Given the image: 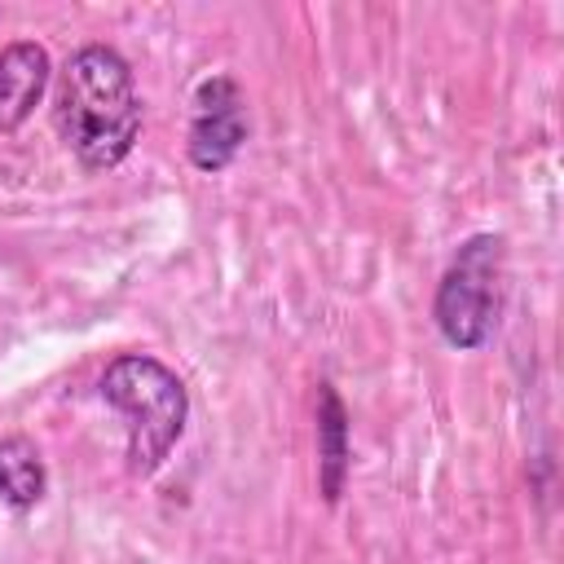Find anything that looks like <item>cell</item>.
Segmentation results:
<instances>
[{
  "label": "cell",
  "mask_w": 564,
  "mask_h": 564,
  "mask_svg": "<svg viewBox=\"0 0 564 564\" xmlns=\"http://www.w3.org/2000/svg\"><path fill=\"white\" fill-rule=\"evenodd\" d=\"M53 119L66 150L88 167H119L141 132V97L132 66L110 44H84L66 57L53 93Z\"/></svg>",
  "instance_id": "1"
},
{
  "label": "cell",
  "mask_w": 564,
  "mask_h": 564,
  "mask_svg": "<svg viewBox=\"0 0 564 564\" xmlns=\"http://www.w3.org/2000/svg\"><path fill=\"white\" fill-rule=\"evenodd\" d=\"M101 401L123 419L128 467L137 476L159 471L189 419L181 375L150 352H123L101 370Z\"/></svg>",
  "instance_id": "2"
},
{
  "label": "cell",
  "mask_w": 564,
  "mask_h": 564,
  "mask_svg": "<svg viewBox=\"0 0 564 564\" xmlns=\"http://www.w3.org/2000/svg\"><path fill=\"white\" fill-rule=\"evenodd\" d=\"M502 295H507V251L498 234H471L454 260L441 273L436 286V330L445 335V344L454 348H480L489 344V335L498 330V313H502Z\"/></svg>",
  "instance_id": "3"
},
{
  "label": "cell",
  "mask_w": 564,
  "mask_h": 564,
  "mask_svg": "<svg viewBox=\"0 0 564 564\" xmlns=\"http://www.w3.org/2000/svg\"><path fill=\"white\" fill-rule=\"evenodd\" d=\"M247 97L234 75H207L189 101L185 154L198 172H225L247 145Z\"/></svg>",
  "instance_id": "4"
},
{
  "label": "cell",
  "mask_w": 564,
  "mask_h": 564,
  "mask_svg": "<svg viewBox=\"0 0 564 564\" xmlns=\"http://www.w3.org/2000/svg\"><path fill=\"white\" fill-rule=\"evenodd\" d=\"M48 75H53V62L44 44L13 40L0 48V137L18 132L31 119V110L48 88Z\"/></svg>",
  "instance_id": "5"
},
{
  "label": "cell",
  "mask_w": 564,
  "mask_h": 564,
  "mask_svg": "<svg viewBox=\"0 0 564 564\" xmlns=\"http://www.w3.org/2000/svg\"><path fill=\"white\" fill-rule=\"evenodd\" d=\"M352 463V423L335 383H317V485L326 502H339Z\"/></svg>",
  "instance_id": "6"
},
{
  "label": "cell",
  "mask_w": 564,
  "mask_h": 564,
  "mask_svg": "<svg viewBox=\"0 0 564 564\" xmlns=\"http://www.w3.org/2000/svg\"><path fill=\"white\" fill-rule=\"evenodd\" d=\"M48 489V471L40 458V445L31 436H4L0 441V498L13 511H31Z\"/></svg>",
  "instance_id": "7"
}]
</instances>
